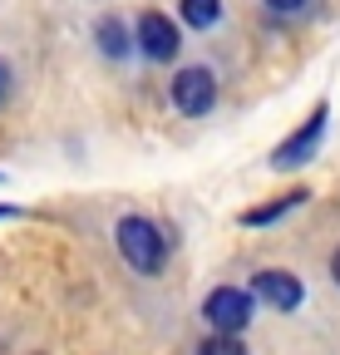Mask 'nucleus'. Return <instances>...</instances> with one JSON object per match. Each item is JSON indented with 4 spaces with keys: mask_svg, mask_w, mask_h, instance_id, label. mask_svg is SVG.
<instances>
[{
    "mask_svg": "<svg viewBox=\"0 0 340 355\" xmlns=\"http://www.w3.org/2000/svg\"><path fill=\"white\" fill-rule=\"evenodd\" d=\"M114 247H118V257L129 261L138 277H158V272H163V261H168L163 232L153 227L148 217H138V212L118 217V227H114Z\"/></svg>",
    "mask_w": 340,
    "mask_h": 355,
    "instance_id": "f257e3e1",
    "label": "nucleus"
},
{
    "mask_svg": "<svg viewBox=\"0 0 340 355\" xmlns=\"http://www.w3.org/2000/svg\"><path fill=\"white\" fill-rule=\"evenodd\" d=\"M251 311H257L251 291L217 286V291H207V301H202V321L212 326V336H242L251 326Z\"/></svg>",
    "mask_w": 340,
    "mask_h": 355,
    "instance_id": "f03ea898",
    "label": "nucleus"
},
{
    "mask_svg": "<svg viewBox=\"0 0 340 355\" xmlns=\"http://www.w3.org/2000/svg\"><path fill=\"white\" fill-rule=\"evenodd\" d=\"M325 123H330V109L316 104V109L306 114V123L296 128L291 139H281V144L271 148V168H301V163H311L316 148H321V139H325Z\"/></svg>",
    "mask_w": 340,
    "mask_h": 355,
    "instance_id": "7ed1b4c3",
    "label": "nucleus"
},
{
    "mask_svg": "<svg viewBox=\"0 0 340 355\" xmlns=\"http://www.w3.org/2000/svg\"><path fill=\"white\" fill-rule=\"evenodd\" d=\"M173 104H178V114H188V119L212 114V104H217V74L202 69V64L178 69V74H173Z\"/></svg>",
    "mask_w": 340,
    "mask_h": 355,
    "instance_id": "20e7f679",
    "label": "nucleus"
},
{
    "mask_svg": "<svg viewBox=\"0 0 340 355\" xmlns=\"http://www.w3.org/2000/svg\"><path fill=\"white\" fill-rule=\"evenodd\" d=\"M251 301H267L271 311H301V301H306V286H301V277L296 272H286V266H267V272H257L251 277Z\"/></svg>",
    "mask_w": 340,
    "mask_h": 355,
    "instance_id": "39448f33",
    "label": "nucleus"
},
{
    "mask_svg": "<svg viewBox=\"0 0 340 355\" xmlns=\"http://www.w3.org/2000/svg\"><path fill=\"white\" fill-rule=\"evenodd\" d=\"M134 40H138V50L148 55V60H173L178 50H183V35H178V25L168 20L163 10H143L138 15V30H134Z\"/></svg>",
    "mask_w": 340,
    "mask_h": 355,
    "instance_id": "423d86ee",
    "label": "nucleus"
},
{
    "mask_svg": "<svg viewBox=\"0 0 340 355\" xmlns=\"http://www.w3.org/2000/svg\"><path fill=\"white\" fill-rule=\"evenodd\" d=\"M94 40H99V55L104 60H129V50H134V30L123 25L118 15H104L94 25Z\"/></svg>",
    "mask_w": 340,
    "mask_h": 355,
    "instance_id": "0eeeda50",
    "label": "nucleus"
},
{
    "mask_svg": "<svg viewBox=\"0 0 340 355\" xmlns=\"http://www.w3.org/2000/svg\"><path fill=\"white\" fill-rule=\"evenodd\" d=\"M306 198H311L306 188H291V193H281V198H276V202H267V207H247V212H242V222H247V227H271V222H281L291 207H301Z\"/></svg>",
    "mask_w": 340,
    "mask_h": 355,
    "instance_id": "6e6552de",
    "label": "nucleus"
},
{
    "mask_svg": "<svg viewBox=\"0 0 340 355\" xmlns=\"http://www.w3.org/2000/svg\"><path fill=\"white\" fill-rule=\"evenodd\" d=\"M178 10H183V20L193 30H212L217 15H222V0H178Z\"/></svg>",
    "mask_w": 340,
    "mask_h": 355,
    "instance_id": "1a4fd4ad",
    "label": "nucleus"
},
{
    "mask_svg": "<svg viewBox=\"0 0 340 355\" xmlns=\"http://www.w3.org/2000/svg\"><path fill=\"white\" fill-rule=\"evenodd\" d=\"M197 355H247V340L242 336H207L197 345Z\"/></svg>",
    "mask_w": 340,
    "mask_h": 355,
    "instance_id": "9d476101",
    "label": "nucleus"
},
{
    "mask_svg": "<svg viewBox=\"0 0 340 355\" xmlns=\"http://www.w3.org/2000/svg\"><path fill=\"white\" fill-rule=\"evenodd\" d=\"M267 10H276V15H296V10H306V0H267Z\"/></svg>",
    "mask_w": 340,
    "mask_h": 355,
    "instance_id": "9b49d317",
    "label": "nucleus"
},
{
    "mask_svg": "<svg viewBox=\"0 0 340 355\" xmlns=\"http://www.w3.org/2000/svg\"><path fill=\"white\" fill-rule=\"evenodd\" d=\"M6 89H10V69H6V60H0V99H6Z\"/></svg>",
    "mask_w": 340,
    "mask_h": 355,
    "instance_id": "f8f14e48",
    "label": "nucleus"
},
{
    "mask_svg": "<svg viewBox=\"0 0 340 355\" xmlns=\"http://www.w3.org/2000/svg\"><path fill=\"white\" fill-rule=\"evenodd\" d=\"M330 277H335V286H340V247H335V257H330Z\"/></svg>",
    "mask_w": 340,
    "mask_h": 355,
    "instance_id": "ddd939ff",
    "label": "nucleus"
},
{
    "mask_svg": "<svg viewBox=\"0 0 340 355\" xmlns=\"http://www.w3.org/2000/svg\"><path fill=\"white\" fill-rule=\"evenodd\" d=\"M15 212H20L15 202H0V217H15Z\"/></svg>",
    "mask_w": 340,
    "mask_h": 355,
    "instance_id": "4468645a",
    "label": "nucleus"
}]
</instances>
